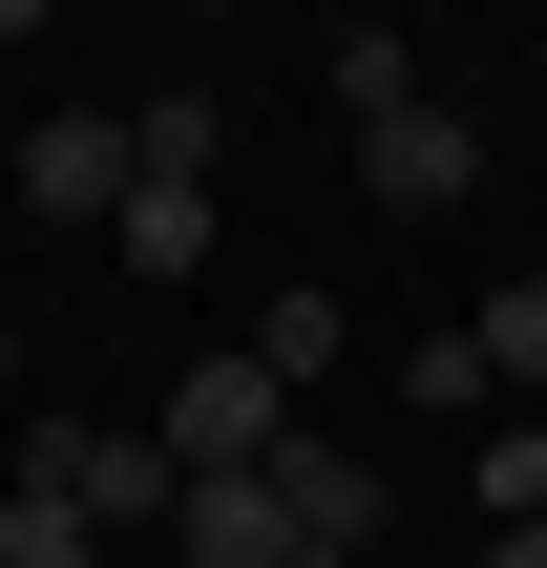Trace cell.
Segmentation results:
<instances>
[{
  "mask_svg": "<svg viewBox=\"0 0 547 568\" xmlns=\"http://www.w3.org/2000/svg\"><path fill=\"white\" fill-rule=\"evenodd\" d=\"M148 443H169V485H232V464H274V443H295V400H274V358L232 337V358H190V379H169V422H148Z\"/></svg>",
  "mask_w": 547,
  "mask_h": 568,
  "instance_id": "1",
  "label": "cell"
},
{
  "mask_svg": "<svg viewBox=\"0 0 547 568\" xmlns=\"http://www.w3.org/2000/svg\"><path fill=\"white\" fill-rule=\"evenodd\" d=\"M21 485H42V506H84V527H169V506H190L148 422H21Z\"/></svg>",
  "mask_w": 547,
  "mask_h": 568,
  "instance_id": "2",
  "label": "cell"
},
{
  "mask_svg": "<svg viewBox=\"0 0 547 568\" xmlns=\"http://www.w3.org/2000/svg\"><path fill=\"white\" fill-rule=\"evenodd\" d=\"M126 190H148V148H126V105H63V126H21V211H63V232L105 211V232H126Z\"/></svg>",
  "mask_w": 547,
  "mask_h": 568,
  "instance_id": "3",
  "label": "cell"
},
{
  "mask_svg": "<svg viewBox=\"0 0 547 568\" xmlns=\"http://www.w3.org/2000/svg\"><path fill=\"white\" fill-rule=\"evenodd\" d=\"M253 485H274V527H295V548H337V568H379V464H358V443H316V422H295V443H274Z\"/></svg>",
  "mask_w": 547,
  "mask_h": 568,
  "instance_id": "4",
  "label": "cell"
},
{
  "mask_svg": "<svg viewBox=\"0 0 547 568\" xmlns=\"http://www.w3.org/2000/svg\"><path fill=\"white\" fill-rule=\"evenodd\" d=\"M358 190H379V211H464V190H485V126H464V105H379V126H358Z\"/></svg>",
  "mask_w": 547,
  "mask_h": 568,
  "instance_id": "5",
  "label": "cell"
},
{
  "mask_svg": "<svg viewBox=\"0 0 547 568\" xmlns=\"http://www.w3.org/2000/svg\"><path fill=\"white\" fill-rule=\"evenodd\" d=\"M211 253H232L211 169H148V190H126V274H211Z\"/></svg>",
  "mask_w": 547,
  "mask_h": 568,
  "instance_id": "6",
  "label": "cell"
},
{
  "mask_svg": "<svg viewBox=\"0 0 547 568\" xmlns=\"http://www.w3.org/2000/svg\"><path fill=\"white\" fill-rule=\"evenodd\" d=\"M169 527H190V548H211V568H295V527H274V485H253V464H232V485H190Z\"/></svg>",
  "mask_w": 547,
  "mask_h": 568,
  "instance_id": "7",
  "label": "cell"
},
{
  "mask_svg": "<svg viewBox=\"0 0 547 568\" xmlns=\"http://www.w3.org/2000/svg\"><path fill=\"white\" fill-rule=\"evenodd\" d=\"M316 84L379 126V105H422V42H401V21H337V42H316Z\"/></svg>",
  "mask_w": 547,
  "mask_h": 568,
  "instance_id": "8",
  "label": "cell"
},
{
  "mask_svg": "<svg viewBox=\"0 0 547 568\" xmlns=\"http://www.w3.org/2000/svg\"><path fill=\"white\" fill-rule=\"evenodd\" d=\"M464 337H485V400H547V274H506Z\"/></svg>",
  "mask_w": 547,
  "mask_h": 568,
  "instance_id": "9",
  "label": "cell"
},
{
  "mask_svg": "<svg viewBox=\"0 0 547 568\" xmlns=\"http://www.w3.org/2000/svg\"><path fill=\"white\" fill-rule=\"evenodd\" d=\"M126 148H148V169H211V148H232V105H211V84H148V105H126Z\"/></svg>",
  "mask_w": 547,
  "mask_h": 568,
  "instance_id": "10",
  "label": "cell"
},
{
  "mask_svg": "<svg viewBox=\"0 0 547 568\" xmlns=\"http://www.w3.org/2000/svg\"><path fill=\"white\" fill-rule=\"evenodd\" d=\"M0 568H105V527H84V506H42V485H0Z\"/></svg>",
  "mask_w": 547,
  "mask_h": 568,
  "instance_id": "11",
  "label": "cell"
},
{
  "mask_svg": "<svg viewBox=\"0 0 547 568\" xmlns=\"http://www.w3.org/2000/svg\"><path fill=\"white\" fill-rule=\"evenodd\" d=\"M253 358H274V400H295V379H337V295H274V316H253Z\"/></svg>",
  "mask_w": 547,
  "mask_h": 568,
  "instance_id": "12",
  "label": "cell"
},
{
  "mask_svg": "<svg viewBox=\"0 0 547 568\" xmlns=\"http://www.w3.org/2000/svg\"><path fill=\"white\" fill-rule=\"evenodd\" d=\"M485 527H547V422H485Z\"/></svg>",
  "mask_w": 547,
  "mask_h": 568,
  "instance_id": "13",
  "label": "cell"
},
{
  "mask_svg": "<svg viewBox=\"0 0 547 568\" xmlns=\"http://www.w3.org/2000/svg\"><path fill=\"white\" fill-rule=\"evenodd\" d=\"M485 568H547V527H485Z\"/></svg>",
  "mask_w": 547,
  "mask_h": 568,
  "instance_id": "14",
  "label": "cell"
},
{
  "mask_svg": "<svg viewBox=\"0 0 547 568\" xmlns=\"http://www.w3.org/2000/svg\"><path fill=\"white\" fill-rule=\"evenodd\" d=\"M295 568H337V548H295Z\"/></svg>",
  "mask_w": 547,
  "mask_h": 568,
  "instance_id": "15",
  "label": "cell"
}]
</instances>
